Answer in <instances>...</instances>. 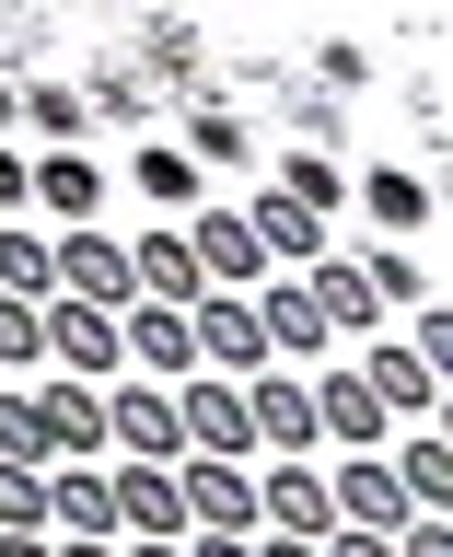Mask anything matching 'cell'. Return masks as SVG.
I'll return each mask as SVG.
<instances>
[{
	"label": "cell",
	"mask_w": 453,
	"mask_h": 557,
	"mask_svg": "<svg viewBox=\"0 0 453 557\" xmlns=\"http://www.w3.org/2000/svg\"><path fill=\"white\" fill-rule=\"evenodd\" d=\"M59 557H117V546H59Z\"/></svg>",
	"instance_id": "d590c367"
},
{
	"label": "cell",
	"mask_w": 453,
	"mask_h": 557,
	"mask_svg": "<svg viewBox=\"0 0 453 557\" xmlns=\"http://www.w3.org/2000/svg\"><path fill=\"white\" fill-rule=\"evenodd\" d=\"M47 407H35V395H0V465H35V476H47Z\"/></svg>",
	"instance_id": "7402d4cb"
},
{
	"label": "cell",
	"mask_w": 453,
	"mask_h": 557,
	"mask_svg": "<svg viewBox=\"0 0 453 557\" xmlns=\"http://www.w3.org/2000/svg\"><path fill=\"white\" fill-rule=\"evenodd\" d=\"M303 278H314V302H326L338 337H348V325H372V278H360V268H303Z\"/></svg>",
	"instance_id": "cb8c5ba5"
},
{
	"label": "cell",
	"mask_w": 453,
	"mask_h": 557,
	"mask_svg": "<svg viewBox=\"0 0 453 557\" xmlns=\"http://www.w3.org/2000/svg\"><path fill=\"white\" fill-rule=\"evenodd\" d=\"M128 360H139V383H198V313L128 302Z\"/></svg>",
	"instance_id": "30bf717a"
},
{
	"label": "cell",
	"mask_w": 453,
	"mask_h": 557,
	"mask_svg": "<svg viewBox=\"0 0 453 557\" xmlns=\"http://www.w3.org/2000/svg\"><path fill=\"white\" fill-rule=\"evenodd\" d=\"M35 407H47V442H59V453H94L105 442V395H94V383L47 372V383H35Z\"/></svg>",
	"instance_id": "d6986e66"
},
{
	"label": "cell",
	"mask_w": 453,
	"mask_h": 557,
	"mask_svg": "<svg viewBox=\"0 0 453 557\" xmlns=\"http://www.w3.org/2000/svg\"><path fill=\"white\" fill-rule=\"evenodd\" d=\"M47 522H59V546H105V534H117V487L59 465V476H47Z\"/></svg>",
	"instance_id": "2e32d148"
},
{
	"label": "cell",
	"mask_w": 453,
	"mask_h": 557,
	"mask_svg": "<svg viewBox=\"0 0 453 557\" xmlns=\"http://www.w3.org/2000/svg\"><path fill=\"white\" fill-rule=\"evenodd\" d=\"M256 313H268V348H291V360H326V302H314V278H279V290H256Z\"/></svg>",
	"instance_id": "e0dca14e"
},
{
	"label": "cell",
	"mask_w": 453,
	"mask_h": 557,
	"mask_svg": "<svg viewBox=\"0 0 453 557\" xmlns=\"http://www.w3.org/2000/svg\"><path fill=\"white\" fill-rule=\"evenodd\" d=\"M128 268H139V302H163V313H198L209 302V268H198V244H186V233H139Z\"/></svg>",
	"instance_id": "4fadbf2b"
},
{
	"label": "cell",
	"mask_w": 453,
	"mask_h": 557,
	"mask_svg": "<svg viewBox=\"0 0 453 557\" xmlns=\"http://www.w3.org/2000/svg\"><path fill=\"white\" fill-rule=\"evenodd\" d=\"M186 244H198L209 290H233V278L268 268V244H256V221H244V209H198V221H186Z\"/></svg>",
	"instance_id": "5bb4252c"
},
{
	"label": "cell",
	"mask_w": 453,
	"mask_h": 557,
	"mask_svg": "<svg viewBox=\"0 0 453 557\" xmlns=\"http://www.w3.org/2000/svg\"><path fill=\"white\" fill-rule=\"evenodd\" d=\"M326 557H395V534H348V522H338V534H326Z\"/></svg>",
	"instance_id": "4dcf8cb0"
},
{
	"label": "cell",
	"mask_w": 453,
	"mask_h": 557,
	"mask_svg": "<svg viewBox=\"0 0 453 557\" xmlns=\"http://www.w3.org/2000/svg\"><path fill=\"white\" fill-rule=\"evenodd\" d=\"M139 186H151V198H198V174L174 163V151H139Z\"/></svg>",
	"instance_id": "83f0119b"
},
{
	"label": "cell",
	"mask_w": 453,
	"mask_h": 557,
	"mask_svg": "<svg viewBox=\"0 0 453 557\" xmlns=\"http://www.w3.org/2000/svg\"><path fill=\"white\" fill-rule=\"evenodd\" d=\"M59 302H94V313L139 302V268H128V244H105V233H70V244H59Z\"/></svg>",
	"instance_id": "52a82bcc"
},
{
	"label": "cell",
	"mask_w": 453,
	"mask_h": 557,
	"mask_svg": "<svg viewBox=\"0 0 453 557\" xmlns=\"http://www.w3.org/2000/svg\"><path fill=\"white\" fill-rule=\"evenodd\" d=\"M407 348H418V372L453 395V313H442V302H418V337H407Z\"/></svg>",
	"instance_id": "484cf974"
},
{
	"label": "cell",
	"mask_w": 453,
	"mask_h": 557,
	"mask_svg": "<svg viewBox=\"0 0 453 557\" xmlns=\"http://www.w3.org/2000/svg\"><path fill=\"white\" fill-rule=\"evenodd\" d=\"M47 360H59L70 383H82V372H117V360H128V325L94 313V302H47Z\"/></svg>",
	"instance_id": "ba28073f"
},
{
	"label": "cell",
	"mask_w": 453,
	"mask_h": 557,
	"mask_svg": "<svg viewBox=\"0 0 453 557\" xmlns=\"http://www.w3.org/2000/svg\"><path fill=\"white\" fill-rule=\"evenodd\" d=\"M174 418H186V453H209V465H244V453H268V442H256V407H244V383H221V372L174 383Z\"/></svg>",
	"instance_id": "6da1fadb"
},
{
	"label": "cell",
	"mask_w": 453,
	"mask_h": 557,
	"mask_svg": "<svg viewBox=\"0 0 453 557\" xmlns=\"http://www.w3.org/2000/svg\"><path fill=\"white\" fill-rule=\"evenodd\" d=\"M395 557H453V522H430V511H407V534H395Z\"/></svg>",
	"instance_id": "f546056e"
},
{
	"label": "cell",
	"mask_w": 453,
	"mask_h": 557,
	"mask_svg": "<svg viewBox=\"0 0 453 557\" xmlns=\"http://www.w3.org/2000/svg\"><path fill=\"white\" fill-rule=\"evenodd\" d=\"M395 465V487H407V511H430V522H453V442L442 430H418L407 453H383Z\"/></svg>",
	"instance_id": "ac0fdd59"
},
{
	"label": "cell",
	"mask_w": 453,
	"mask_h": 557,
	"mask_svg": "<svg viewBox=\"0 0 453 557\" xmlns=\"http://www.w3.org/2000/svg\"><path fill=\"white\" fill-rule=\"evenodd\" d=\"M314 430H326V442H348V453H372L383 430H395V418H383V395H372V372H360V360H348V372H326V383H314Z\"/></svg>",
	"instance_id": "7c38bea8"
},
{
	"label": "cell",
	"mask_w": 453,
	"mask_h": 557,
	"mask_svg": "<svg viewBox=\"0 0 453 557\" xmlns=\"http://www.w3.org/2000/svg\"><path fill=\"white\" fill-rule=\"evenodd\" d=\"M59 476V465H47ZM47 476L35 465H0V534H47Z\"/></svg>",
	"instance_id": "603a6c76"
},
{
	"label": "cell",
	"mask_w": 453,
	"mask_h": 557,
	"mask_svg": "<svg viewBox=\"0 0 453 557\" xmlns=\"http://www.w3.org/2000/svg\"><path fill=\"white\" fill-rule=\"evenodd\" d=\"M256 511H268V534L326 546V534H338V487H326V465H268V476H256Z\"/></svg>",
	"instance_id": "277c9868"
},
{
	"label": "cell",
	"mask_w": 453,
	"mask_h": 557,
	"mask_svg": "<svg viewBox=\"0 0 453 557\" xmlns=\"http://www.w3.org/2000/svg\"><path fill=\"white\" fill-rule=\"evenodd\" d=\"M35 198H47V209H59V221H70V233H82V221H94V198H105V174L82 163V151H59V163L35 174Z\"/></svg>",
	"instance_id": "44dd1931"
},
{
	"label": "cell",
	"mask_w": 453,
	"mask_h": 557,
	"mask_svg": "<svg viewBox=\"0 0 453 557\" xmlns=\"http://www.w3.org/2000/svg\"><path fill=\"white\" fill-rule=\"evenodd\" d=\"M186 557H256V534H186Z\"/></svg>",
	"instance_id": "1f68e13d"
},
{
	"label": "cell",
	"mask_w": 453,
	"mask_h": 557,
	"mask_svg": "<svg viewBox=\"0 0 453 557\" xmlns=\"http://www.w3.org/2000/svg\"><path fill=\"white\" fill-rule=\"evenodd\" d=\"M0 557H59V546H47V534H0Z\"/></svg>",
	"instance_id": "e575fe53"
},
{
	"label": "cell",
	"mask_w": 453,
	"mask_h": 557,
	"mask_svg": "<svg viewBox=\"0 0 453 557\" xmlns=\"http://www.w3.org/2000/svg\"><path fill=\"white\" fill-rule=\"evenodd\" d=\"M244 221H256V244H268V256H291V268H326V221H314L291 186H256V198H244Z\"/></svg>",
	"instance_id": "9a60e30c"
},
{
	"label": "cell",
	"mask_w": 453,
	"mask_h": 557,
	"mask_svg": "<svg viewBox=\"0 0 453 557\" xmlns=\"http://www.w3.org/2000/svg\"><path fill=\"white\" fill-rule=\"evenodd\" d=\"M326 487H338V522H348V534H407V487H395L383 453H348Z\"/></svg>",
	"instance_id": "9c48e42d"
},
{
	"label": "cell",
	"mask_w": 453,
	"mask_h": 557,
	"mask_svg": "<svg viewBox=\"0 0 453 557\" xmlns=\"http://www.w3.org/2000/svg\"><path fill=\"white\" fill-rule=\"evenodd\" d=\"M256 557H326V546H303V534H256Z\"/></svg>",
	"instance_id": "d6a6232c"
},
{
	"label": "cell",
	"mask_w": 453,
	"mask_h": 557,
	"mask_svg": "<svg viewBox=\"0 0 453 557\" xmlns=\"http://www.w3.org/2000/svg\"><path fill=\"white\" fill-rule=\"evenodd\" d=\"M105 442L128 465H186V418H174V383H117L105 407Z\"/></svg>",
	"instance_id": "7a4b0ae2"
},
{
	"label": "cell",
	"mask_w": 453,
	"mask_h": 557,
	"mask_svg": "<svg viewBox=\"0 0 453 557\" xmlns=\"http://www.w3.org/2000/svg\"><path fill=\"white\" fill-rule=\"evenodd\" d=\"M360 372H372L383 418H430V407H442V383L418 372V348H360Z\"/></svg>",
	"instance_id": "ffe728a7"
},
{
	"label": "cell",
	"mask_w": 453,
	"mask_h": 557,
	"mask_svg": "<svg viewBox=\"0 0 453 557\" xmlns=\"http://www.w3.org/2000/svg\"><path fill=\"white\" fill-rule=\"evenodd\" d=\"M117 522H128L139 546H174V534H198V522H186V487H174V465H117Z\"/></svg>",
	"instance_id": "8992f818"
},
{
	"label": "cell",
	"mask_w": 453,
	"mask_h": 557,
	"mask_svg": "<svg viewBox=\"0 0 453 557\" xmlns=\"http://www.w3.org/2000/svg\"><path fill=\"white\" fill-rule=\"evenodd\" d=\"M12 198H35V186H24V163H12V151H0V209H12Z\"/></svg>",
	"instance_id": "836d02e7"
},
{
	"label": "cell",
	"mask_w": 453,
	"mask_h": 557,
	"mask_svg": "<svg viewBox=\"0 0 453 557\" xmlns=\"http://www.w3.org/2000/svg\"><path fill=\"white\" fill-rule=\"evenodd\" d=\"M128 557H186V546H128Z\"/></svg>",
	"instance_id": "8d00e7d4"
},
{
	"label": "cell",
	"mask_w": 453,
	"mask_h": 557,
	"mask_svg": "<svg viewBox=\"0 0 453 557\" xmlns=\"http://www.w3.org/2000/svg\"><path fill=\"white\" fill-rule=\"evenodd\" d=\"M174 487H186V522H198V534H256V476H244V465H209V453H186V465H174Z\"/></svg>",
	"instance_id": "5b68a950"
},
{
	"label": "cell",
	"mask_w": 453,
	"mask_h": 557,
	"mask_svg": "<svg viewBox=\"0 0 453 557\" xmlns=\"http://www.w3.org/2000/svg\"><path fill=\"white\" fill-rule=\"evenodd\" d=\"M291 198H303L314 221H326V209H338V174H326V163H314V151H303V163H291Z\"/></svg>",
	"instance_id": "f1b7e54d"
},
{
	"label": "cell",
	"mask_w": 453,
	"mask_h": 557,
	"mask_svg": "<svg viewBox=\"0 0 453 557\" xmlns=\"http://www.w3.org/2000/svg\"><path fill=\"white\" fill-rule=\"evenodd\" d=\"M442 442H453V395H442Z\"/></svg>",
	"instance_id": "74e56055"
},
{
	"label": "cell",
	"mask_w": 453,
	"mask_h": 557,
	"mask_svg": "<svg viewBox=\"0 0 453 557\" xmlns=\"http://www.w3.org/2000/svg\"><path fill=\"white\" fill-rule=\"evenodd\" d=\"M372 209H383V221H418V209H430V186H418V174H372Z\"/></svg>",
	"instance_id": "4316f807"
},
{
	"label": "cell",
	"mask_w": 453,
	"mask_h": 557,
	"mask_svg": "<svg viewBox=\"0 0 453 557\" xmlns=\"http://www.w3.org/2000/svg\"><path fill=\"white\" fill-rule=\"evenodd\" d=\"M244 407H256V442L291 453V465L326 442V430H314V383H303V372H256V383H244Z\"/></svg>",
	"instance_id": "8fae6325"
},
{
	"label": "cell",
	"mask_w": 453,
	"mask_h": 557,
	"mask_svg": "<svg viewBox=\"0 0 453 557\" xmlns=\"http://www.w3.org/2000/svg\"><path fill=\"white\" fill-rule=\"evenodd\" d=\"M0 360H12V372H24V360H47V313L12 302V290H0Z\"/></svg>",
	"instance_id": "d4e9b609"
},
{
	"label": "cell",
	"mask_w": 453,
	"mask_h": 557,
	"mask_svg": "<svg viewBox=\"0 0 453 557\" xmlns=\"http://www.w3.org/2000/svg\"><path fill=\"white\" fill-rule=\"evenodd\" d=\"M198 360L221 383H233V372H268V360H279V348H268V313L244 302V290H209V302H198Z\"/></svg>",
	"instance_id": "3957f363"
}]
</instances>
